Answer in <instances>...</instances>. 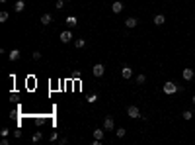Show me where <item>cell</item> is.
Wrapping results in <instances>:
<instances>
[{
  "label": "cell",
  "instance_id": "obj_1",
  "mask_svg": "<svg viewBox=\"0 0 195 145\" xmlns=\"http://www.w3.org/2000/svg\"><path fill=\"white\" fill-rule=\"evenodd\" d=\"M178 90H180V86H178L176 82H170V81L162 86V92H164V94H176Z\"/></svg>",
  "mask_w": 195,
  "mask_h": 145
},
{
  "label": "cell",
  "instance_id": "obj_2",
  "mask_svg": "<svg viewBox=\"0 0 195 145\" xmlns=\"http://www.w3.org/2000/svg\"><path fill=\"white\" fill-rule=\"evenodd\" d=\"M127 116H129V118H133V120L143 118V116H140V110L137 108V106H129V108H127Z\"/></svg>",
  "mask_w": 195,
  "mask_h": 145
},
{
  "label": "cell",
  "instance_id": "obj_3",
  "mask_svg": "<svg viewBox=\"0 0 195 145\" xmlns=\"http://www.w3.org/2000/svg\"><path fill=\"white\" fill-rule=\"evenodd\" d=\"M103 130H105V131L115 130V122H113V118H111V116H105V118H103Z\"/></svg>",
  "mask_w": 195,
  "mask_h": 145
},
{
  "label": "cell",
  "instance_id": "obj_4",
  "mask_svg": "<svg viewBox=\"0 0 195 145\" xmlns=\"http://www.w3.org/2000/svg\"><path fill=\"white\" fill-rule=\"evenodd\" d=\"M92 73H94V77H103V73H105V67H103L102 63H96L92 67Z\"/></svg>",
  "mask_w": 195,
  "mask_h": 145
},
{
  "label": "cell",
  "instance_id": "obj_5",
  "mask_svg": "<svg viewBox=\"0 0 195 145\" xmlns=\"http://www.w3.org/2000/svg\"><path fill=\"white\" fill-rule=\"evenodd\" d=\"M61 41H63V43H70V41H72V31L70 30H64V31H61Z\"/></svg>",
  "mask_w": 195,
  "mask_h": 145
},
{
  "label": "cell",
  "instance_id": "obj_6",
  "mask_svg": "<svg viewBox=\"0 0 195 145\" xmlns=\"http://www.w3.org/2000/svg\"><path fill=\"white\" fill-rule=\"evenodd\" d=\"M123 8H125V6H123V2H121V0H115V2L111 4V12H113V14H121V12H123Z\"/></svg>",
  "mask_w": 195,
  "mask_h": 145
},
{
  "label": "cell",
  "instance_id": "obj_7",
  "mask_svg": "<svg viewBox=\"0 0 195 145\" xmlns=\"http://www.w3.org/2000/svg\"><path fill=\"white\" fill-rule=\"evenodd\" d=\"M121 77L125 78V81H129V78L133 77V69L129 67V65H123L121 67Z\"/></svg>",
  "mask_w": 195,
  "mask_h": 145
},
{
  "label": "cell",
  "instance_id": "obj_8",
  "mask_svg": "<svg viewBox=\"0 0 195 145\" xmlns=\"http://www.w3.org/2000/svg\"><path fill=\"white\" fill-rule=\"evenodd\" d=\"M64 22H66V28H68V30H72V28L78 26V18H76V16H68Z\"/></svg>",
  "mask_w": 195,
  "mask_h": 145
},
{
  "label": "cell",
  "instance_id": "obj_9",
  "mask_svg": "<svg viewBox=\"0 0 195 145\" xmlns=\"http://www.w3.org/2000/svg\"><path fill=\"white\" fill-rule=\"evenodd\" d=\"M152 22H154V26H162V24L166 22V16H164V14H156Z\"/></svg>",
  "mask_w": 195,
  "mask_h": 145
},
{
  "label": "cell",
  "instance_id": "obj_10",
  "mask_svg": "<svg viewBox=\"0 0 195 145\" xmlns=\"http://www.w3.org/2000/svg\"><path fill=\"white\" fill-rule=\"evenodd\" d=\"M92 133H94V139H103V135H105V130H103V127H98V130H94Z\"/></svg>",
  "mask_w": 195,
  "mask_h": 145
},
{
  "label": "cell",
  "instance_id": "obj_11",
  "mask_svg": "<svg viewBox=\"0 0 195 145\" xmlns=\"http://www.w3.org/2000/svg\"><path fill=\"white\" fill-rule=\"evenodd\" d=\"M125 26L133 30V28H137V26H139V20H137V18H127V20H125Z\"/></svg>",
  "mask_w": 195,
  "mask_h": 145
},
{
  "label": "cell",
  "instance_id": "obj_12",
  "mask_svg": "<svg viewBox=\"0 0 195 145\" xmlns=\"http://www.w3.org/2000/svg\"><path fill=\"white\" fill-rule=\"evenodd\" d=\"M8 59L10 61H18L20 59V49H12V51L8 53Z\"/></svg>",
  "mask_w": 195,
  "mask_h": 145
},
{
  "label": "cell",
  "instance_id": "obj_13",
  "mask_svg": "<svg viewBox=\"0 0 195 145\" xmlns=\"http://www.w3.org/2000/svg\"><path fill=\"white\" fill-rule=\"evenodd\" d=\"M51 22H53V16L51 14H43V16H41V24H43V26H49Z\"/></svg>",
  "mask_w": 195,
  "mask_h": 145
},
{
  "label": "cell",
  "instance_id": "obj_14",
  "mask_svg": "<svg viewBox=\"0 0 195 145\" xmlns=\"http://www.w3.org/2000/svg\"><path fill=\"white\" fill-rule=\"evenodd\" d=\"M24 8H26V2H24V0H18V2L14 4V10L16 12H24Z\"/></svg>",
  "mask_w": 195,
  "mask_h": 145
},
{
  "label": "cell",
  "instance_id": "obj_15",
  "mask_svg": "<svg viewBox=\"0 0 195 145\" xmlns=\"http://www.w3.org/2000/svg\"><path fill=\"white\" fill-rule=\"evenodd\" d=\"M193 78V69H184V81H191Z\"/></svg>",
  "mask_w": 195,
  "mask_h": 145
},
{
  "label": "cell",
  "instance_id": "obj_16",
  "mask_svg": "<svg viewBox=\"0 0 195 145\" xmlns=\"http://www.w3.org/2000/svg\"><path fill=\"white\" fill-rule=\"evenodd\" d=\"M125 133H127V130H125V127H119V130H115V135H117L119 139H121V137H125Z\"/></svg>",
  "mask_w": 195,
  "mask_h": 145
},
{
  "label": "cell",
  "instance_id": "obj_17",
  "mask_svg": "<svg viewBox=\"0 0 195 145\" xmlns=\"http://www.w3.org/2000/svg\"><path fill=\"white\" fill-rule=\"evenodd\" d=\"M41 137H43V133H41V131H35V133H33V137H31V141L37 143V141H41Z\"/></svg>",
  "mask_w": 195,
  "mask_h": 145
},
{
  "label": "cell",
  "instance_id": "obj_18",
  "mask_svg": "<svg viewBox=\"0 0 195 145\" xmlns=\"http://www.w3.org/2000/svg\"><path fill=\"white\" fill-rule=\"evenodd\" d=\"M84 45H86V41H84V39H76V41H74V47H76V49H82Z\"/></svg>",
  "mask_w": 195,
  "mask_h": 145
},
{
  "label": "cell",
  "instance_id": "obj_19",
  "mask_svg": "<svg viewBox=\"0 0 195 145\" xmlns=\"http://www.w3.org/2000/svg\"><path fill=\"white\" fill-rule=\"evenodd\" d=\"M146 82V77L144 74H137V84H144Z\"/></svg>",
  "mask_w": 195,
  "mask_h": 145
},
{
  "label": "cell",
  "instance_id": "obj_20",
  "mask_svg": "<svg viewBox=\"0 0 195 145\" xmlns=\"http://www.w3.org/2000/svg\"><path fill=\"white\" fill-rule=\"evenodd\" d=\"M181 116H184V120H191V118H193V112H191V110H185Z\"/></svg>",
  "mask_w": 195,
  "mask_h": 145
},
{
  "label": "cell",
  "instance_id": "obj_21",
  "mask_svg": "<svg viewBox=\"0 0 195 145\" xmlns=\"http://www.w3.org/2000/svg\"><path fill=\"white\" fill-rule=\"evenodd\" d=\"M0 135H2V137H8V135H10V127H2Z\"/></svg>",
  "mask_w": 195,
  "mask_h": 145
},
{
  "label": "cell",
  "instance_id": "obj_22",
  "mask_svg": "<svg viewBox=\"0 0 195 145\" xmlns=\"http://www.w3.org/2000/svg\"><path fill=\"white\" fill-rule=\"evenodd\" d=\"M8 20V12H0V24H4Z\"/></svg>",
  "mask_w": 195,
  "mask_h": 145
},
{
  "label": "cell",
  "instance_id": "obj_23",
  "mask_svg": "<svg viewBox=\"0 0 195 145\" xmlns=\"http://www.w3.org/2000/svg\"><path fill=\"white\" fill-rule=\"evenodd\" d=\"M88 102H90V104L98 102V94H90V96H88Z\"/></svg>",
  "mask_w": 195,
  "mask_h": 145
},
{
  "label": "cell",
  "instance_id": "obj_24",
  "mask_svg": "<svg viewBox=\"0 0 195 145\" xmlns=\"http://www.w3.org/2000/svg\"><path fill=\"white\" fill-rule=\"evenodd\" d=\"M49 139H51V141H57V139H59V133H57V131H53V133H51V137H49Z\"/></svg>",
  "mask_w": 195,
  "mask_h": 145
},
{
  "label": "cell",
  "instance_id": "obj_25",
  "mask_svg": "<svg viewBox=\"0 0 195 145\" xmlns=\"http://www.w3.org/2000/svg\"><path fill=\"white\" fill-rule=\"evenodd\" d=\"M33 59L39 61V59H41V51H33Z\"/></svg>",
  "mask_w": 195,
  "mask_h": 145
},
{
  "label": "cell",
  "instance_id": "obj_26",
  "mask_svg": "<svg viewBox=\"0 0 195 145\" xmlns=\"http://www.w3.org/2000/svg\"><path fill=\"white\" fill-rule=\"evenodd\" d=\"M64 2L66 0H57V8H64Z\"/></svg>",
  "mask_w": 195,
  "mask_h": 145
},
{
  "label": "cell",
  "instance_id": "obj_27",
  "mask_svg": "<svg viewBox=\"0 0 195 145\" xmlns=\"http://www.w3.org/2000/svg\"><path fill=\"white\" fill-rule=\"evenodd\" d=\"M0 143H2V145H10V139H8V137H2V141H0Z\"/></svg>",
  "mask_w": 195,
  "mask_h": 145
},
{
  "label": "cell",
  "instance_id": "obj_28",
  "mask_svg": "<svg viewBox=\"0 0 195 145\" xmlns=\"http://www.w3.org/2000/svg\"><path fill=\"white\" fill-rule=\"evenodd\" d=\"M14 137H22V131H20V130H14Z\"/></svg>",
  "mask_w": 195,
  "mask_h": 145
},
{
  "label": "cell",
  "instance_id": "obj_29",
  "mask_svg": "<svg viewBox=\"0 0 195 145\" xmlns=\"http://www.w3.org/2000/svg\"><path fill=\"white\" fill-rule=\"evenodd\" d=\"M59 141H61V145H66V143H68V139H66V137H61Z\"/></svg>",
  "mask_w": 195,
  "mask_h": 145
},
{
  "label": "cell",
  "instance_id": "obj_30",
  "mask_svg": "<svg viewBox=\"0 0 195 145\" xmlns=\"http://www.w3.org/2000/svg\"><path fill=\"white\" fill-rule=\"evenodd\" d=\"M191 102H193V104H195V96H193V98H191Z\"/></svg>",
  "mask_w": 195,
  "mask_h": 145
},
{
  "label": "cell",
  "instance_id": "obj_31",
  "mask_svg": "<svg viewBox=\"0 0 195 145\" xmlns=\"http://www.w3.org/2000/svg\"><path fill=\"white\" fill-rule=\"evenodd\" d=\"M0 2H6V0H0Z\"/></svg>",
  "mask_w": 195,
  "mask_h": 145
},
{
  "label": "cell",
  "instance_id": "obj_32",
  "mask_svg": "<svg viewBox=\"0 0 195 145\" xmlns=\"http://www.w3.org/2000/svg\"><path fill=\"white\" fill-rule=\"evenodd\" d=\"M66 2H70V0H66Z\"/></svg>",
  "mask_w": 195,
  "mask_h": 145
}]
</instances>
